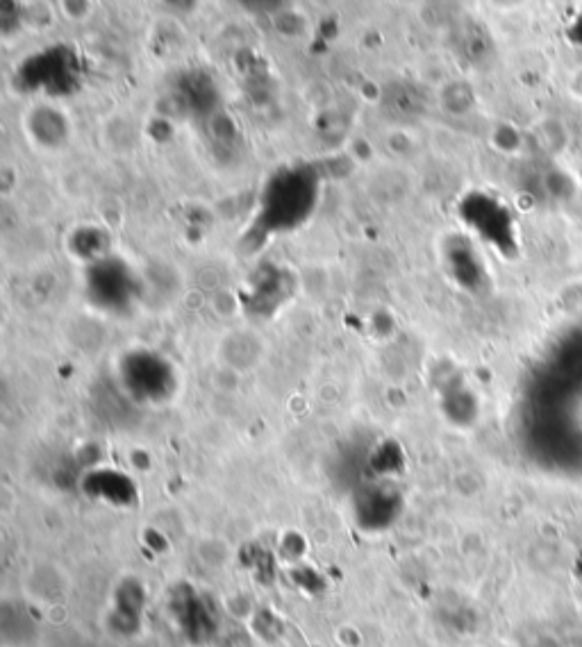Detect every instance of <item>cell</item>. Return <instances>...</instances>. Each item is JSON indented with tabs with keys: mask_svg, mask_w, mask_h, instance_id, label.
<instances>
[{
	"mask_svg": "<svg viewBox=\"0 0 582 647\" xmlns=\"http://www.w3.org/2000/svg\"><path fill=\"white\" fill-rule=\"evenodd\" d=\"M219 348L223 364L232 366L235 371H248V368H255L260 364L264 341L255 332L237 330L223 336Z\"/></svg>",
	"mask_w": 582,
	"mask_h": 647,
	"instance_id": "cell-1",
	"label": "cell"
}]
</instances>
